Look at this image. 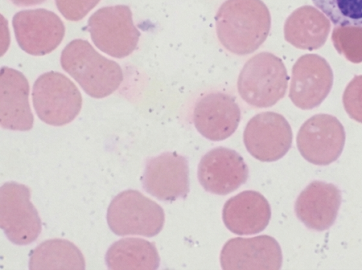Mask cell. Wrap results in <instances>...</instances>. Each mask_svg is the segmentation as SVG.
<instances>
[{
    "label": "cell",
    "instance_id": "1",
    "mask_svg": "<svg viewBox=\"0 0 362 270\" xmlns=\"http://www.w3.org/2000/svg\"><path fill=\"white\" fill-rule=\"evenodd\" d=\"M218 38L229 52H254L267 39L271 16L261 0H226L215 16Z\"/></svg>",
    "mask_w": 362,
    "mask_h": 270
},
{
    "label": "cell",
    "instance_id": "2",
    "mask_svg": "<svg viewBox=\"0 0 362 270\" xmlns=\"http://www.w3.org/2000/svg\"><path fill=\"white\" fill-rule=\"evenodd\" d=\"M60 63L82 88L95 98H103L115 92L123 81L120 66L98 53L82 39L71 41L61 54Z\"/></svg>",
    "mask_w": 362,
    "mask_h": 270
},
{
    "label": "cell",
    "instance_id": "3",
    "mask_svg": "<svg viewBox=\"0 0 362 270\" xmlns=\"http://www.w3.org/2000/svg\"><path fill=\"white\" fill-rule=\"evenodd\" d=\"M288 76L280 58L260 52L247 60L238 79L239 95L248 105L269 107L284 98Z\"/></svg>",
    "mask_w": 362,
    "mask_h": 270
},
{
    "label": "cell",
    "instance_id": "4",
    "mask_svg": "<svg viewBox=\"0 0 362 270\" xmlns=\"http://www.w3.org/2000/svg\"><path fill=\"white\" fill-rule=\"evenodd\" d=\"M107 221L117 235H158L165 223L163 208L138 190L127 189L111 201L107 211Z\"/></svg>",
    "mask_w": 362,
    "mask_h": 270
},
{
    "label": "cell",
    "instance_id": "5",
    "mask_svg": "<svg viewBox=\"0 0 362 270\" xmlns=\"http://www.w3.org/2000/svg\"><path fill=\"white\" fill-rule=\"evenodd\" d=\"M32 99L37 117L52 126L71 122L82 107V96L77 86L63 74L53 71L37 78Z\"/></svg>",
    "mask_w": 362,
    "mask_h": 270
},
{
    "label": "cell",
    "instance_id": "6",
    "mask_svg": "<svg viewBox=\"0 0 362 270\" xmlns=\"http://www.w3.org/2000/svg\"><path fill=\"white\" fill-rule=\"evenodd\" d=\"M88 30L100 50L118 59L133 52L141 35L134 24L131 9L126 5L99 8L88 18Z\"/></svg>",
    "mask_w": 362,
    "mask_h": 270
},
{
    "label": "cell",
    "instance_id": "7",
    "mask_svg": "<svg viewBox=\"0 0 362 270\" xmlns=\"http://www.w3.org/2000/svg\"><path fill=\"white\" fill-rule=\"evenodd\" d=\"M30 199V189L23 184L10 182L0 188V226L18 245L32 243L42 230L38 212Z\"/></svg>",
    "mask_w": 362,
    "mask_h": 270
},
{
    "label": "cell",
    "instance_id": "8",
    "mask_svg": "<svg viewBox=\"0 0 362 270\" xmlns=\"http://www.w3.org/2000/svg\"><path fill=\"white\" fill-rule=\"evenodd\" d=\"M12 25L20 47L35 56L52 52L62 42L65 34L61 18L45 8L21 11L13 17Z\"/></svg>",
    "mask_w": 362,
    "mask_h": 270
},
{
    "label": "cell",
    "instance_id": "9",
    "mask_svg": "<svg viewBox=\"0 0 362 270\" xmlns=\"http://www.w3.org/2000/svg\"><path fill=\"white\" fill-rule=\"evenodd\" d=\"M293 134L285 117L274 112L259 113L247 122L243 141L247 151L262 162L281 158L290 149Z\"/></svg>",
    "mask_w": 362,
    "mask_h": 270
},
{
    "label": "cell",
    "instance_id": "10",
    "mask_svg": "<svg viewBox=\"0 0 362 270\" xmlns=\"http://www.w3.org/2000/svg\"><path fill=\"white\" fill-rule=\"evenodd\" d=\"M345 142L344 127L338 119L328 115H317L300 128L296 143L301 155L308 162L327 165L341 155Z\"/></svg>",
    "mask_w": 362,
    "mask_h": 270
},
{
    "label": "cell",
    "instance_id": "11",
    "mask_svg": "<svg viewBox=\"0 0 362 270\" xmlns=\"http://www.w3.org/2000/svg\"><path fill=\"white\" fill-rule=\"evenodd\" d=\"M144 189L160 201L185 199L189 192L187 159L175 152H165L146 161Z\"/></svg>",
    "mask_w": 362,
    "mask_h": 270
},
{
    "label": "cell",
    "instance_id": "12",
    "mask_svg": "<svg viewBox=\"0 0 362 270\" xmlns=\"http://www.w3.org/2000/svg\"><path fill=\"white\" fill-rule=\"evenodd\" d=\"M282 259L278 242L267 235L232 238L220 254L221 265L225 270H278Z\"/></svg>",
    "mask_w": 362,
    "mask_h": 270
},
{
    "label": "cell",
    "instance_id": "13",
    "mask_svg": "<svg viewBox=\"0 0 362 270\" xmlns=\"http://www.w3.org/2000/svg\"><path fill=\"white\" fill-rule=\"evenodd\" d=\"M249 170L243 157L235 151L216 147L206 153L200 160L197 177L208 192L226 195L245 184Z\"/></svg>",
    "mask_w": 362,
    "mask_h": 270
},
{
    "label": "cell",
    "instance_id": "14",
    "mask_svg": "<svg viewBox=\"0 0 362 270\" xmlns=\"http://www.w3.org/2000/svg\"><path fill=\"white\" fill-rule=\"evenodd\" d=\"M241 118L240 107L228 94L214 92L200 98L193 110L192 120L205 138L219 141L231 136Z\"/></svg>",
    "mask_w": 362,
    "mask_h": 270
},
{
    "label": "cell",
    "instance_id": "15",
    "mask_svg": "<svg viewBox=\"0 0 362 270\" xmlns=\"http://www.w3.org/2000/svg\"><path fill=\"white\" fill-rule=\"evenodd\" d=\"M29 83L19 71L3 66L0 71V124L6 129L28 131L33 126Z\"/></svg>",
    "mask_w": 362,
    "mask_h": 270
},
{
    "label": "cell",
    "instance_id": "16",
    "mask_svg": "<svg viewBox=\"0 0 362 270\" xmlns=\"http://www.w3.org/2000/svg\"><path fill=\"white\" fill-rule=\"evenodd\" d=\"M341 201V191L336 185L313 181L298 196L294 210L307 228L322 231L334 223Z\"/></svg>",
    "mask_w": 362,
    "mask_h": 270
},
{
    "label": "cell",
    "instance_id": "17",
    "mask_svg": "<svg viewBox=\"0 0 362 270\" xmlns=\"http://www.w3.org/2000/svg\"><path fill=\"white\" fill-rule=\"evenodd\" d=\"M271 209L268 201L259 192L243 191L229 199L224 204L222 218L233 233L247 235L259 233L269 224Z\"/></svg>",
    "mask_w": 362,
    "mask_h": 270
},
{
    "label": "cell",
    "instance_id": "18",
    "mask_svg": "<svg viewBox=\"0 0 362 270\" xmlns=\"http://www.w3.org/2000/svg\"><path fill=\"white\" fill-rule=\"evenodd\" d=\"M105 262L108 269L114 270H155L160 265V257L154 243L127 237L109 247Z\"/></svg>",
    "mask_w": 362,
    "mask_h": 270
},
{
    "label": "cell",
    "instance_id": "19",
    "mask_svg": "<svg viewBox=\"0 0 362 270\" xmlns=\"http://www.w3.org/2000/svg\"><path fill=\"white\" fill-rule=\"evenodd\" d=\"M85 259L80 250L64 239H52L42 242L30 256L29 269H85Z\"/></svg>",
    "mask_w": 362,
    "mask_h": 270
},
{
    "label": "cell",
    "instance_id": "20",
    "mask_svg": "<svg viewBox=\"0 0 362 270\" xmlns=\"http://www.w3.org/2000/svg\"><path fill=\"white\" fill-rule=\"evenodd\" d=\"M331 23L340 27H362V0H312Z\"/></svg>",
    "mask_w": 362,
    "mask_h": 270
},
{
    "label": "cell",
    "instance_id": "21",
    "mask_svg": "<svg viewBox=\"0 0 362 270\" xmlns=\"http://www.w3.org/2000/svg\"><path fill=\"white\" fill-rule=\"evenodd\" d=\"M100 0H55L59 11L66 19L78 21L83 19Z\"/></svg>",
    "mask_w": 362,
    "mask_h": 270
},
{
    "label": "cell",
    "instance_id": "22",
    "mask_svg": "<svg viewBox=\"0 0 362 270\" xmlns=\"http://www.w3.org/2000/svg\"><path fill=\"white\" fill-rule=\"evenodd\" d=\"M18 6H31L44 3L46 0H10Z\"/></svg>",
    "mask_w": 362,
    "mask_h": 270
}]
</instances>
